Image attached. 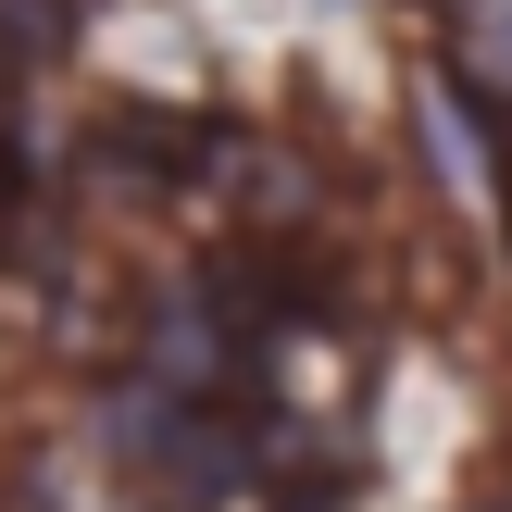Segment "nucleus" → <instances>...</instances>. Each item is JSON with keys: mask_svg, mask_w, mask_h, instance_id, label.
<instances>
[{"mask_svg": "<svg viewBox=\"0 0 512 512\" xmlns=\"http://www.w3.org/2000/svg\"><path fill=\"white\" fill-rule=\"evenodd\" d=\"M0 512H50V475H0Z\"/></svg>", "mask_w": 512, "mask_h": 512, "instance_id": "f257e3e1", "label": "nucleus"}]
</instances>
